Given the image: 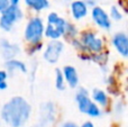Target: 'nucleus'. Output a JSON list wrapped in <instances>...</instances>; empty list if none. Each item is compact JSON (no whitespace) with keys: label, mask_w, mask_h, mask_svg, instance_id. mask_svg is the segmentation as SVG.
Segmentation results:
<instances>
[{"label":"nucleus","mask_w":128,"mask_h":127,"mask_svg":"<svg viewBox=\"0 0 128 127\" xmlns=\"http://www.w3.org/2000/svg\"><path fill=\"white\" fill-rule=\"evenodd\" d=\"M32 105L22 96L12 97L4 104L0 118L10 127H24L32 116Z\"/></svg>","instance_id":"obj_1"},{"label":"nucleus","mask_w":128,"mask_h":127,"mask_svg":"<svg viewBox=\"0 0 128 127\" xmlns=\"http://www.w3.org/2000/svg\"><path fill=\"white\" fill-rule=\"evenodd\" d=\"M74 99L79 112L89 116L90 118H99L104 114V109L92 100L90 94L86 88H79L75 92Z\"/></svg>","instance_id":"obj_2"},{"label":"nucleus","mask_w":128,"mask_h":127,"mask_svg":"<svg viewBox=\"0 0 128 127\" xmlns=\"http://www.w3.org/2000/svg\"><path fill=\"white\" fill-rule=\"evenodd\" d=\"M45 27L46 25L40 17H32L24 28V40L29 44L40 43L45 37Z\"/></svg>","instance_id":"obj_3"},{"label":"nucleus","mask_w":128,"mask_h":127,"mask_svg":"<svg viewBox=\"0 0 128 127\" xmlns=\"http://www.w3.org/2000/svg\"><path fill=\"white\" fill-rule=\"evenodd\" d=\"M79 38L84 45L86 52L90 54H97L106 50V44L102 37L97 35L92 29H86L79 34Z\"/></svg>","instance_id":"obj_4"},{"label":"nucleus","mask_w":128,"mask_h":127,"mask_svg":"<svg viewBox=\"0 0 128 127\" xmlns=\"http://www.w3.org/2000/svg\"><path fill=\"white\" fill-rule=\"evenodd\" d=\"M24 18V11L20 6L10 4L4 12L0 14V29L6 33L12 30L14 26Z\"/></svg>","instance_id":"obj_5"},{"label":"nucleus","mask_w":128,"mask_h":127,"mask_svg":"<svg viewBox=\"0 0 128 127\" xmlns=\"http://www.w3.org/2000/svg\"><path fill=\"white\" fill-rule=\"evenodd\" d=\"M91 19L93 24L99 29L104 32H109L112 28V20H111L109 12L101 6H94L90 10Z\"/></svg>","instance_id":"obj_6"},{"label":"nucleus","mask_w":128,"mask_h":127,"mask_svg":"<svg viewBox=\"0 0 128 127\" xmlns=\"http://www.w3.org/2000/svg\"><path fill=\"white\" fill-rule=\"evenodd\" d=\"M64 52V43L60 40H50L43 53V58L50 64H55L58 62L61 55Z\"/></svg>","instance_id":"obj_7"},{"label":"nucleus","mask_w":128,"mask_h":127,"mask_svg":"<svg viewBox=\"0 0 128 127\" xmlns=\"http://www.w3.org/2000/svg\"><path fill=\"white\" fill-rule=\"evenodd\" d=\"M110 44L120 58H128V34L126 32L115 33L110 38Z\"/></svg>","instance_id":"obj_8"},{"label":"nucleus","mask_w":128,"mask_h":127,"mask_svg":"<svg viewBox=\"0 0 128 127\" xmlns=\"http://www.w3.org/2000/svg\"><path fill=\"white\" fill-rule=\"evenodd\" d=\"M22 52V48L18 44L10 42L7 38H0V54L4 60L16 58Z\"/></svg>","instance_id":"obj_9"},{"label":"nucleus","mask_w":128,"mask_h":127,"mask_svg":"<svg viewBox=\"0 0 128 127\" xmlns=\"http://www.w3.org/2000/svg\"><path fill=\"white\" fill-rule=\"evenodd\" d=\"M89 10H90V7L88 6L86 0H73L70 4L71 17L75 22L84 19L89 15Z\"/></svg>","instance_id":"obj_10"},{"label":"nucleus","mask_w":128,"mask_h":127,"mask_svg":"<svg viewBox=\"0 0 128 127\" xmlns=\"http://www.w3.org/2000/svg\"><path fill=\"white\" fill-rule=\"evenodd\" d=\"M91 98L92 100L97 104L98 106L102 108V109H107L110 106L111 101H110V97H109L108 92L106 90L101 89V88H94L91 91Z\"/></svg>","instance_id":"obj_11"},{"label":"nucleus","mask_w":128,"mask_h":127,"mask_svg":"<svg viewBox=\"0 0 128 127\" xmlns=\"http://www.w3.org/2000/svg\"><path fill=\"white\" fill-rule=\"evenodd\" d=\"M64 78H65L66 84L71 88V89H76L79 87L80 83V78H79V73H78L76 69L73 65H65L62 69Z\"/></svg>","instance_id":"obj_12"},{"label":"nucleus","mask_w":128,"mask_h":127,"mask_svg":"<svg viewBox=\"0 0 128 127\" xmlns=\"http://www.w3.org/2000/svg\"><path fill=\"white\" fill-rule=\"evenodd\" d=\"M4 70L8 72L9 76H12L15 73H27V66L22 61L18 58H11L4 62Z\"/></svg>","instance_id":"obj_13"},{"label":"nucleus","mask_w":128,"mask_h":127,"mask_svg":"<svg viewBox=\"0 0 128 127\" xmlns=\"http://www.w3.org/2000/svg\"><path fill=\"white\" fill-rule=\"evenodd\" d=\"M55 117V106L53 102L43 104L40 108V123H43V126L45 124H51L54 120Z\"/></svg>","instance_id":"obj_14"},{"label":"nucleus","mask_w":128,"mask_h":127,"mask_svg":"<svg viewBox=\"0 0 128 127\" xmlns=\"http://www.w3.org/2000/svg\"><path fill=\"white\" fill-rule=\"evenodd\" d=\"M24 4L35 12H40L50 7L48 0H24Z\"/></svg>","instance_id":"obj_15"},{"label":"nucleus","mask_w":128,"mask_h":127,"mask_svg":"<svg viewBox=\"0 0 128 127\" xmlns=\"http://www.w3.org/2000/svg\"><path fill=\"white\" fill-rule=\"evenodd\" d=\"M106 84L107 88H108V92L110 94H112L114 97H119L120 96V88L119 84H118V81L116 79V76L114 74H110L108 76L106 80Z\"/></svg>","instance_id":"obj_16"},{"label":"nucleus","mask_w":128,"mask_h":127,"mask_svg":"<svg viewBox=\"0 0 128 127\" xmlns=\"http://www.w3.org/2000/svg\"><path fill=\"white\" fill-rule=\"evenodd\" d=\"M62 33L56 28L54 25L47 24L45 27V37L48 38L50 40H61L62 37Z\"/></svg>","instance_id":"obj_17"},{"label":"nucleus","mask_w":128,"mask_h":127,"mask_svg":"<svg viewBox=\"0 0 128 127\" xmlns=\"http://www.w3.org/2000/svg\"><path fill=\"white\" fill-rule=\"evenodd\" d=\"M108 60H109V55L106 50L104 52H100V53H97V54H91V61L97 63L101 68L106 66L107 63H108Z\"/></svg>","instance_id":"obj_18"},{"label":"nucleus","mask_w":128,"mask_h":127,"mask_svg":"<svg viewBox=\"0 0 128 127\" xmlns=\"http://www.w3.org/2000/svg\"><path fill=\"white\" fill-rule=\"evenodd\" d=\"M66 81L64 78L63 71L61 69H56L55 70V88L60 91H64L66 88Z\"/></svg>","instance_id":"obj_19"},{"label":"nucleus","mask_w":128,"mask_h":127,"mask_svg":"<svg viewBox=\"0 0 128 127\" xmlns=\"http://www.w3.org/2000/svg\"><path fill=\"white\" fill-rule=\"evenodd\" d=\"M109 16H110L111 20L112 22H122V18H124V12L122 11V9L117 6V4H112L109 9Z\"/></svg>","instance_id":"obj_20"},{"label":"nucleus","mask_w":128,"mask_h":127,"mask_svg":"<svg viewBox=\"0 0 128 127\" xmlns=\"http://www.w3.org/2000/svg\"><path fill=\"white\" fill-rule=\"evenodd\" d=\"M80 34L79 29L78 27L75 26L73 22H68V25H66V30H65V34H64V37L68 38V40H72V38H75L78 37Z\"/></svg>","instance_id":"obj_21"},{"label":"nucleus","mask_w":128,"mask_h":127,"mask_svg":"<svg viewBox=\"0 0 128 127\" xmlns=\"http://www.w3.org/2000/svg\"><path fill=\"white\" fill-rule=\"evenodd\" d=\"M8 72L6 70H0V91H4L8 88Z\"/></svg>","instance_id":"obj_22"},{"label":"nucleus","mask_w":128,"mask_h":127,"mask_svg":"<svg viewBox=\"0 0 128 127\" xmlns=\"http://www.w3.org/2000/svg\"><path fill=\"white\" fill-rule=\"evenodd\" d=\"M60 17H61V16L58 15V12H55V11H51V12L47 15L46 22H47V24H50V25H54L56 22H58V19Z\"/></svg>","instance_id":"obj_23"},{"label":"nucleus","mask_w":128,"mask_h":127,"mask_svg":"<svg viewBox=\"0 0 128 127\" xmlns=\"http://www.w3.org/2000/svg\"><path fill=\"white\" fill-rule=\"evenodd\" d=\"M124 109H125V106H124L122 100H117L116 101L115 106H114V112H115L117 115H122V112H124Z\"/></svg>","instance_id":"obj_24"},{"label":"nucleus","mask_w":128,"mask_h":127,"mask_svg":"<svg viewBox=\"0 0 128 127\" xmlns=\"http://www.w3.org/2000/svg\"><path fill=\"white\" fill-rule=\"evenodd\" d=\"M40 50H42V42L36 43V44H30V46H29V48H28V51L27 52H28L29 55H33V54L40 52Z\"/></svg>","instance_id":"obj_25"},{"label":"nucleus","mask_w":128,"mask_h":127,"mask_svg":"<svg viewBox=\"0 0 128 127\" xmlns=\"http://www.w3.org/2000/svg\"><path fill=\"white\" fill-rule=\"evenodd\" d=\"M117 6L122 9V12L128 14V0H118Z\"/></svg>","instance_id":"obj_26"},{"label":"nucleus","mask_w":128,"mask_h":127,"mask_svg":"<svg viewBox=\"0 0 128 127\" xmlns=\"http://www.w3.org/2000/svg\"><path fill=\"white\" fill-rule=\"evenodd\" d=\"M10 6V0H0V14L4 12Z\"/></svg>","instance_id":"obj_27"},{"label":"nucleus","mask_w":128,"mask_h":127,"mask_svg":"<svg viewBox=\"0 0 128 127\" xmlns=\"http://www.w3.org/2000/svg\"><path fill=\"white\" fill-rule=\"evenodd\" d=\"M60 127H79V126H78V124L74 123V122L66 120V122H64V123L61 124Z\"/></svg>","instance_id":"obj_28"},{"label":"nucleus","mask_w":128,"mask_h":127,"mask_svg":"<svg viewBox=\"0 0 128 127\" xmlns=\"http://www.w3.org/2000/svg\"><path fill=\"white\" fill-rule=\"evenodd\" d=\"M79 127H96V126H94V124H93L92 122L86 120V122H84V123H82V125L79 126Z\"/></svg>","instance_id":"obj_29"},{"label":"nucleus","mask_w":128,"mask_h":127,"mask_svg":"<svg viewBox=\"0 0 128 127\" xmlns=\"http://www.w3.org/2000/svg\"><path fill=\"white\" fill-rule=\"evenodd\" d=\"M86 2L88 4V6L90 7V8H92V7L97 6L98 4V0H86Z\"/></svg>","instance_id":"obj_30"},{"label":"nucleus","mask_w":128,"mask_h":127,"mask_svg":"<svg viewBox=\"0 0 128 127\" xmlns=\"http://www.w3.org/2000/svg\"><path fill=\"white\" fill-rule=\"evenodd\" d=\"M10 4H15V6H19L20 0H10Z\"/></svg>","instance_id":"obj_31"},{"label":"nucleus","mask_w":128,"mask_h":127,"mask_svg":"<svg viewBox=\"0 0 128 127\" xmlns=\"http://www.w3.org/2000/svg\"><path fill=\"white\" fill-rule=\"evenodd\" d=\"M126 74H127V76H128V69L126 70Z\"/></svg>","instance_id":"obj_32"},{"label":"nucleus","mask_w":128,"mask_h":127,"mask_svg":"<svg viewBox=\"0 0 128 127\" xmlns=\"http://www.w3.org/2000/svg\"><path fill=\"white\" fill-rule=\"evenodd\" d=\"M116 127H117V126H116Z\"/></svg>","instance_id":"obj_33"}]
</instances>
